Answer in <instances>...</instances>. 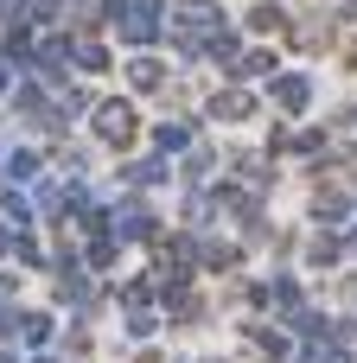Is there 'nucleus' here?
<instances>
[{
    "mask_svg": "<svg viewBox=\"0 0 357 363\" xmlns=\"http://www.w3.org/2000/svg\"><path fill=\"white\" fill-rule=\"evenodd\" d=\"M128 128H134V115H128V102H109V108L96 115V134H102V140H128Z\"/></svg>",
    "mask_w": 357,
    "mask_h": 363,
    "instance_id": "obj_1",
    "label": "nucleus"
},
{
    "mask_svg": "<svg viewBox=\"0 0 357 363\" xmlns=\"http://www.w3.org/2000/svg\"><path fill=\"white\" fill-rule=\"evenodd\" d=\"M121 19H128V32H134V38H153V32H160V0H134Z\"/></svg>",
    "mask_w": 357,
    "mask_h": 363,
    "instance_id": "obj_2",
    "label": "nucleus"
},
{
    "mask_svg": "<svg viewBox=\"0 0 357 363\" xmlns=\"http://www.w3.org/2000/svg\"><path fill=\"white\" fill-rule=\"evenodd\" d=\"M281 102H287V108H300V102H307V83H294V77H281Z\"/></svg>",
    "mask_w": 357,
    "mask_h": 363,
    "instance_id": "obj_3",
    "label": "nucleus"
}]
</instances>
